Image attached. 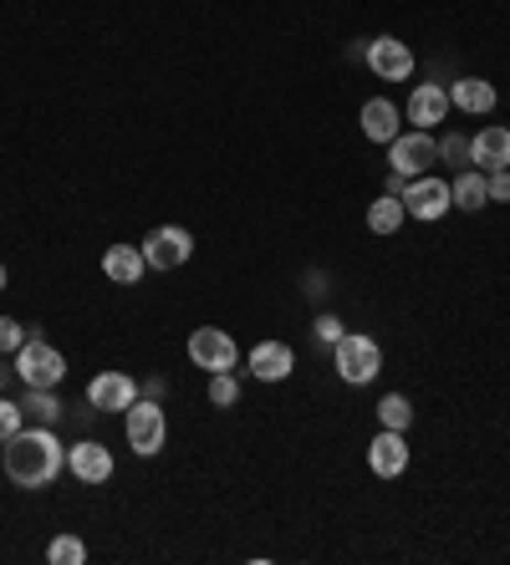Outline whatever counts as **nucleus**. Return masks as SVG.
Returning <instances> with one entry per match:
<instances>
[{"mask_svg": "<svg viewBox=\"0 0 510 565\" xmlns=\"http://www.w3.org/2000/svg\"><path fill=\"white\" fill-rule=\"evenodd\" d=\"M378 423L383 428H399V434H408V423H414V403L403 393H389L383 403H378Z\"/></svg>", "mask_w": 510, "mask_h": 565, "instance_id": "obj_23", "label": "nucleus"}, {"mask_svg": "<svg viewBox=\"0 0 510 565\" xmlns=\"http://www.w3.org/2000/svg\"><path fill=\"white\" fill-rule=\"evenodd\" d=\"M291 367H296V352L286 342H255L251 356H245V372L255 382H286Z\"/></svg>", "mask_w": 510, "mask_h": 565, "instance_id": "obj_14", "label": "nucleus"}, {"mask_svg": "<svg viewBox=\"0 0 510 565\" xmlns=\"http://www.w3.org/2000/svg\"><path fill=\"white\" fill-rule=\"evenodd\" d=\"M342 337H348V331H342V321H337V316H317V342H322V347H337Z\"/></svg>", "mask_w": 510, "mask_h": 565, "instance_id": "obj_29", "label": "nucleus"}, {"mask_svg": "<svg viewBox=\"0 0 510 565\" xmlns=\"http://www.w3.org/2000/svg\"><path fill=\"white\" fill-rule=\"evenodd\" d=\"M21 413H26L31 423H46V428H56V423H62V397H56V387H26V397H21Z\"/></svg>", "mask_w": 510, "mask_h": 565, "instance_id": "obj_21", "label": "nucleus"}, {"mask_svg": "<svg viewBox=\"0 0 510 565\" xmlns=\"http://www.w3.org/2000/svg\"><path fill=\"white\" fill-rule=\"evenodd\" d=\"M449 199H455V210L475 214L490 204V189H485V173L480 169H459L455 179H449Z\"/></svg>", "mask_w": 510, "mask_h": 565, "instance_id": "obj_19", "label": "nucleus"}, {"mask_svg": "<svg viewBox=\"0 0 510 565\" xmlns=\"http://www.w3.org/2000/svg\"><path fill=\"white\" fill-rule=\"evenodd\" d=\"M67 469L77 473L82 484H108L113 479V448L108 444H97V438H82V444L67 448Z\"/></svg>", "mask_w": 510, "mask_h": 565, "instance_id": "obj_11", "label": "nucleus"}, {"mask_svg": "<svg viewBox=\"0 0 510 565\" xmlns=\"http://www.w3.org/2000/svg\"><path fill=\"white\" fill-rule=\"evenodd\" d=\"M470 163L480 173L510 169V128H500V122H485V128L470 138Z\"/></svg>", "mask_w": 510, "mask_h": 565, "instance_id": "obj_13", "label": "nucleus"}, {"mask_svg": "<svg viewBox=\"0 0 510 565\" xmlns=\"http://www.w3.org/2000/svg\"><path fill=\"white\" fill-rule=\"evenodd\" d=\"M15 377L26 387H56L67 377V356L56 352L52 342H41V337H26V347L15 352Z\"/></svg>", "mask_w": 510, "mask_h": 565, "instance_id": "obj_5", "label": "nucleus"}, {"mask_svg": "<svg viewBox=\"0 0 510 565\" xmlns=\"http://www.w3.org/2000/svg\"><path fill=\"white\" fill-rule=\"evenodd\" d=\"M358 122H363V138L368 143H383L389 148L393 138H399V107L389 103V97H373V103H363V113H358Z\"/></svg>", "mask_w": 510, "mask_h": 565, "instance_id": "obj_16", "label": "nucleus"}, {"mask_svg": "<svg viewBox=\"0 0 510 565\" xmlns=\"http://www.w3.org/2000/svg\"><path fill=\"white\" fill-rule=\"evenodd\" d=\"M144 270H148V260L138 245H108V255H103V276H108L113 286H138Z\"/></svg>", "mask_w": 510, "mask_h": 565, "instance_id": "obj_17", "label": "nucleus"}, {"mask_svg": "<svg viewBox=\"0 0 510 565\" xmlns=\"http://www.w3.org/2000/svg\"><path fill=\"white\" fill-rule=\"evenodd\" d=\"M439 163H449V169H475L470 163V138H465V132H444L439 138Z\"/></svg>", "mask_w": 510, "mask_h": 565, "instance_id": "obj_24", "label": "nucleus"}, {"mask_svg": "<svg viewBox=\"0 0 510 565\" xmlns=\"http://www.w3.org/2000/svg\"><path fill=\"white\" fill-rule=\"evenodd\" d=\"M189 362L204 372H235V362H241V347H235V337L220 327H200L189 331Z\"/></svg>", "mask_w": 510, "mask_h": 565, "instance_id": "obj_8", "label": "nucleus"}, {"mask_svg": "<svg viewBox=\"0 0 510 565\" xmlns=\"http://www.w3.org/2000/svg\"><path fill=\"white\" fill-rule=\"evenodd\" d=\"M138 403V382L128 372H97L87 382V408L93 413H128Z\"/></svg>", "mask_w": 510, "mask_h": 565, "instance_id": "obj_10", "label": "nucleus"}, {"mask_svg": "<svg viewBox=\"0 0 510 565\" xmlns=\"http://www.w3.org/2000/svg\"><path fill=\"white\" fill-rule=\"evenodd\" d=\"M485 189H490V204H510V169L485 173Z\"/></svg>", "mask_w": 510, "mask_h": 565, "instance_id": "obj_28", "label": "nucleus"}, {"mask_svg": "<svg viewBox=\"0 0 510 565\" xmlns=\"http://www.w3.org/2000/svg\"><path fill=\"white\" fill-rule=\"evenodd\" d=\"M403 210H408V220H444V214L455 210V199H449V179H434V173H418V179H408L403 184Z\"/></svg>", "mask_w": 510, "mask_h": 565, "instance_id": "obj_6", "label": "nucleus"}, {"mask_svg": "<svg viewBox=\"0 0 510 565\" xmlns=\"http://www.w3.org/2000/svg\"><path fill=\"white\" fill-rule=\"evenodd\" d=\"M123 434H128V448H134L138 459H153L169 438V418H163L159 397H138L134 408L123 413Z\"/></svg>", "mask_w": 510, "mask_h": 565, "instance_id": "obj_3", "label": "nucleus"}, {"mask_svg": "<svg viewBox=\"0 0 510 565\" xmlns=\"http://www.w3.org/2000/svg\"><path fill=\"white\" fill-rule=\"evenodd\" d=\"M0 387H6V372H0Z\"/></svg>", "mask_w": 510, "mask_h": 565, "instance_id": "obj_32", "label": "nucleus"}, {"mask_svg": "<svg viewBox=\"0 0 510 565\" xmlns=\"http://www.w3.org/2000/svg\"><path fill=\"white\" fill-rule=\"evenodd\" d=\"M138 250H144L148 270H179L194 255V235H189L184 224H159V230H148V239Z\"/></svg>", "mask_w": 510, "mask_h": 565, "instance_id": "obj_7", "label": "nucleus"}, {"mask_svg": "<svg viewBox=\"0 0 510 565\" xmlns=\"http://www.w3.org/2000/svg\"><path fill=\"white\" fill-rule=\"evenodd\" d=\"M46 561L52 565H87V540L62 530V535H52V545H46Z\"/></svg>", "mask_w": 510, "mask_h": 565, "instance_id": "obj_22", "label": "nucleus"}, {"mask_svg": "<svg viewBox=\"0 0 510 565\" xmlns=\"http://www.w3.org/2000/svg\"><path fill=\"white\" fill-rule=\"evenodd\" d=\"M403 184H408V179H403V173H393V169H389V184H383V194H393V199H399V194H403Z\"/></svg>", "mask_w": 510, "mask_h": 565, "instance_id": "obj_30", "label": "nucleus"}, {"mask_svg": "<svg viewBox=\"0 0 510 565\" xmlns=\"http://www.w3.org/2000/svg\"><path fill=\"white\" fill-rule=\"evenodd\" d=\"M363 62L378 72V82H408L414 77V52H408V41H399V36H373L368 41V52H363Z\"/></svg>", "mask_w": 510, "mask_h": 565, "instance_id": "obj_9", "label": "nucleus"}, {"mask_svg": "<svg viewBox=\"0 0 510 565\" xmlns=\"http://www.w3.org/2000/svg\"><path fill=\"white\" fill-rule=\"evenodd\" d=\"M6 473H11L15 489H52L56 473L67 469V448H62V438H56V428H46V423H31V428H21V434L6 438Z\"/></svg>", "mask_w": 510, "mask_h": 565, "instance_id": "obj_1", "label": "nucleus"}, {"mask_svg": "<svg viewBox=\"0 0 510 565\" xmlns=\"http://www.w3.org/2000/svg\"><path fill=\"white\" fill-rule=\"evenodd\" d=\"M0 290H6V265H0Z\"/></svg>", "mask_w": 510, "mask_h": 565, "instance_id": "obj_31", "label": "nucleus"}, {"mask_svg": "<svg viewBox=\"0 0 510 565\" xmlns=\"http://www.w3.org/2000/svg\"><path fill=\"white\" fill-rule=\"evenodd\" d=\"M403 220H408V210H403V199H393V194H378L373 204H368V230H373V235H399Z\"/></svg>", "mask_w": 510, "mask_h": 565, "instance_id": "obj_20", "label": "nucleus"}, {"mask_svg": "<svg viewBox=\"0 0 510 565\" xmlns=\"http://www.w3.org/2000/svg\"><path fill=\"white\" fill-rule=\"evenodd\" d=\"M444 118H449V87H439V82H418L414 97H408V122L434 132Z\"/></svg>", "mask_w": 510, "mask_h": 565, "instance_id": "obj_15", "label": "nucleus"}, {"mask_svg": "<svg viewBox=\"0 0 510 565\" xmlns=\"http://www.w3.org/2000/svg\"><path fill=\"white\" fill-rule=\"evenodd\" d=\"M210 403H215V408H235V403H241L235 372H210Z\"/></svg>", "mask_w": 510, "mask_h": 565, "instance_id": "obj_25", "label": "nucleus"}, {"mask_svg": "<svg viewBox=\"0 0 510 565\" xmlns=\"http://www.w3.org/2000/svg\"><path fill=\"white\" fill-rule=\"evenodd\" d=\"M434 163H439V138H434L429 128H408L389 143V169L403 173V179H418V173H429Z\"/></svg>", "mask_w": 510, "mask_h": 565, "instance_id": "obj_4", "label": "nucleus"}, {"mask_svg": "<svg viewBox=\"0 0 510 565\" xmlns=\"http://www.w3.org/2000/svg\"><path fill=\"white\" fill-rule=\"evenodd\" d=\"M368 469H373L378 479H399V473L408 469V438H403L399 428H378L373 444H368Z\"/></svg>", "mask_w": 510, "mask_h": 565, "instance_id": "obj_12", "label": "nucleus"}, {"mask_svg": "<svg viewBox=\"0 0 510 565\" xmlns=\"http://www.w3.org/2000/svg\"><path fill=\"white\" fill-rule=\"evenodd\" d=\"M449 107H459V113H490L496 107V82H485V77H459L455 87H449Z\"/></svg>", "mask_w": 510, "mask_h": 565, "instance_id": "obj_18", "label": "nucleus"}, {"mask_svg": "<svg viewBox=\"0 0 510 565\" xmlns=\"http://www.w3.org/2000/svg\"><path fill=\"white\" fill-rule=\"evenodd\" d=\"M31 331L21 327V321H11V316H0V356H15L21 347H26Z\"/></svg>", "mask_w": 510, "mask_h": 565, "instance_id": "obj_26", "label": "nucleus"}, {"mask_svg": "<svg viewBox=\"0 0 510 565\" xmlns=\"http://www.w3.org/2000/svg\"><path fill=\"white\" fill-rule=\"evenodd\" d=\"M332 362H337V377L348 382V387H368V382L383 372V347H378V337L348 331V337L332 347Z\"/></svg>", "mask_w": 510, "mask_h": 565, "instance_id": "obj_2", "label": "nucleus"}, {"mask_svg": "<svg viewBox=\"0 0 510 565\" xmlns=\"http://www.w3.org/2000/svg\"><path fill=\"white\" fill-rule=\"evenodd\" d=\"M26 428V413H21V403H11V397H0V444L11 434H21Z\"/></svg>", "mask_w": 510, "mask_h": 565, "instance_id": "obj_27", "label": "nucleus"}]
</instances>
